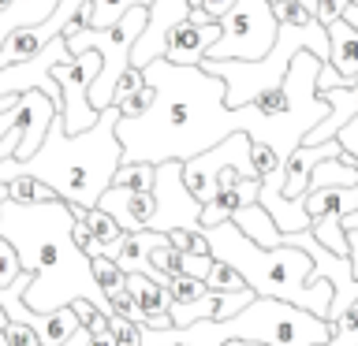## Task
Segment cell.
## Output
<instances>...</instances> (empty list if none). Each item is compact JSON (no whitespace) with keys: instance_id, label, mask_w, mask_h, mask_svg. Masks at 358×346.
I'll list each match as a JSON object with an SVG mask.
<instances>
[{"instance_id":"14","label":"cell","mask_w":358,"mask_h":346,"mask_svg":"<svg viewBox=\"0 0 358 346\" xmlns=\"http://www.w3.org/2000/svg\"><path fill=\"white\" fill-rule=\"evenodd\" d=\"M302 205H306L310 220H321L329 212H355L358 209V186H310L302 194Z\"/></svg>"},{"instance_id":"2","label":"cell","mask_w":358,"mask_h":346,"mask_svg":"<svg viewBox=\"0 0 358 346\" xmlns=\"http://www.w3.org/2000/svg\"><path fill=\"white\" fill-rule=\"evenodd\" d=\"M120 108L112 105L101 112V119L83 134H71L64 127V116L52 119L49 134H45L41 149L30 160H15L8 156L0 164V183L15 175H34L49 183L56 194L71 205L97 209L101 194L112 186V175L123 164V142H120Z\"/></svg>"},{"instance_id":"38","label":"cell","mask_w":358,"mask_h":346,"mask_svg":"<svg viewBox=\"0 0 358 346\" xmlns=\"http://www.w3.org/2000/svg\"><path fill=\"white\" fill-rule=\"evenodd\" d=\"M90 346H116V335H112V328H108V331H94Z\"/></svg>"},{"instance_id":"21","label":"cell","mask_w":358,"mask_h":346,"mask_svg":"<svg viewBox=\"0 0 358 346\" xmlns=\"http://www.w3.org/2000/svg\"><path fill=\"white\" fill-rule=\"evenodd\" d=\"M206 283H209V290H217V294H231V290H246V279L239 276V268H231L228 261H213V268H209V276H206Z\"/></svg>"},{"instance_id":"36","label":"cell","mask_w":358,"mask_h":346,"mask_svg":"<svg viewBox=\"0 0 358 346\" xmlns=\"http://www.w3.org/2000/svg\"><path fill=\"white\" fill-rule=\"evenodd\" d=\"M340 142H343V149L351 153V156H358V119H351V123L340 130Z\"/></svg>"},{"instance_id":"1","label":"cell","mask_w":358,"mask_h":346,"mask_svg":"<svg viewBox=\"0 0 358 346\" xmlns=\"http://www.w3.org/2000/svg\"><path fill=\"white\" fill-rule=\"evenodd\" d=\"M0 234L15 246L22 268L34 272L27 290V306L52 313L71 306L75 298H90L97 309L112 313L105 287L94 276V257L75 242V212L71 201H45V205H0Z\"/></svg>"},{"instance_id":"41","label":"cell","mask_w":358,"mask_h":346,"mask_svg":"<svg viewBox=\"0 0 358 346\" xmlns=\"http://www.w3.org/2000/svg\"><path fill=\"white\" fill-rule=\"evenodd\" d=\"M8 201H11V186L0 183V205H8Z\"/></svg>"},{"instance_id":"25","label":"cell","mask_w":358,"mask_h":346,"mask_svg":"<svg viewBox=\"0 0 358 346\" xmlns=\"http://www.w3.org/2000/svg\"><path fill=\"white\" fill-rule=\"evenodd\" d=\"M280 27H310L317 22V11H313L306 0H284V4H273Z\"/></svg>"},{"instance_id":"35","label":"cell","mask_w":358,"mask_h":346,"mask_svg":"<svg viewBox=\"0 0 358 346\" xmlns=\"http://www.w3.org/2000/svg\"><path fill=\"white\" fill-rule=\"evenodd\" d=\"M201 8H206V15H209V19H217V22H220V19L235 8V0H201Z\"/></svg>"},{"instance_id":"45","label":"cell","mask_w":358,"mask_h":346,"mask_svg":"<svg viewBox=\"0 0 358 346\" xmlns=\"http://www.w3.org/2000/svg\"><path fill=\"white\" fill-rule=\"evenodd\" d=\"M187 4H190V8H201V0H187Z\"/></svg>"},{"instance_id":"17","label":"cell","mask_w":358,"mask_h":346,"mask_svg":"<svg viewBox=\"0 0 358 346\" xmlns=\"http://www.w3.org/2000/svg\"><path fill=\"white\" fill-rule=\"evenodd\" d=\"M112 186L153 194V186H157V164H150V160H123L116 167V175H112Z\"/></svg>"},{"instance_id":"13","label":"cell","mask_w":358,"mask_h":346,"mask_svg":"<svg viewBox=\"0 0 358 346\" xmlns=\"http://www.w3.org/2000/svg\"><path fill=\"white\" fill-rule=\"evenodd\" d=\"M127 290L134 294V301H138L142 309V331L145 328H176L172 320V290H168L164 283H157L153 276L145 272H127Z\"/></svg>"},{"instance_id":"34","label":"cell","mask_w":358,"mask_h":346,"mask_svg":"<svg viewBox=\"0 0 358 346\" xmlns=\"http://www.w3.org/2000/svg\"><path fill=\"white\" fill-rule=\"evenodd\" d=\"M71 309L78 313V320H83V328H86V324L97 317V313H105V309H97V306H94V301H90V298H75V301H71Z\"/></svg>"},{"instance_id":"47","label":"cell","mask_w":358,"mask_h":346,"mask_svg":"<svg viewBox=\"0 0 358 346\" xmlns=\"http://www.w3.org/2000/svg\"><path fill=\"white\" fill-rule=\"evenodd\" d=\"M273 4H284V0H273Z\"/></svg>"},{"instance_id":"4","label":"cell","mask_w":358,"mask_h":346,"mask_svg":"<svg viewBox=\"0 0 358 346\" xmlns=\"http://www.w3.org/2000/svg\"><path fill=\"white\" fill-rule=\"evenodd\" d=\"M145 27H150V4H134V8L123 11L120 22H112V27H105V30L90 27L83 33H75V38H64L71 56L86 52V49H97L101 56H105V67H101V75L94 78V86H90V105H94L97 112L112 108L120 78L134 67L131 52H134V41L142 38Z\"/></svg>"},{"instance_id":"20","label":"cell","mask_w":358,"mask_h":346,"mask_svg":"<svg viewBox=\"0 0 358 346\" xmlns=\"http://www.w3.org/2000/svg\"><path fill=\"white\" fill-rule=\"evenodd\" d=\"M8 186H11V201H19V205L60 201V194H56L49 183H41V179H34V175H15V179H8Z\"/></svg>"},{"instance_id":"8","label":"cell","mask_w":358,"mask_h":346,"mask_svg":"<svg viewBox=\"0 0 358 346\" xmlns=\"http://www.w3.org/2000/svg\"><path fill=\"white\" fill-rule=\"evenodd\" d=\"M157 212H153V231H176V227H190V231H206L201 227V201L194 197V190L183 179V160H164L157 164Z\"/></svg>"},{"instance_id":"11","label":"cell","mask_w":358,"mask_h":346,"mask_svg":"<svg viewBox=\"0 0 358 346\" xmlns=\"http://www.w3.org/2000/svg\"><path fill=\"white\" fill-rule=\"evenodd\" d=\"M343 153H347V149H343V142H340V138L321 142V145H306V142H302L299 149L284 160V197L299 201V197L310 190L313 167H317L321 160H332V156H343Z\"/></svg>"},{"instance_id":"12","label":"cell","mask_w":358,"mask_h":346,"mask_svg":"<svg viewBox=\"0 0 358 346\" xmlns=\"http://www.w3.org/2000/svg\"><path fill=\"white\" fill-rule=\"evenodd\" d=\"M105 212L116 216V223L123 231H150L153 212H157V197L142 194V190H123V186H108L97 201Z\"/></svg>"},{"instance_id":"42","label":"cell","mask_w":358,"mask_h":346,"mask_svg":"<svg viewBox=\"0 0 358 346\" xmlns=\"http://www.w3.org/2000/svg\"><path fill=\"white\" fill-rule=\"evenodd\" d=\"M228 346H265V343H254V339H231Z\"/></svg>"},{"instance_id":"23","label":"cell","mask_w":358,"mask_h":346,"mask_svg":"<svg viewBox=\"0 0 358 346\" xmlns=\"http://www.w3.org/2000/svg\"><path fill=\"white\" fill-rule=\"evenodd\" d=\"M329 346H358V301H351L332 320V343Z\"/></svg>"},{"instance_id":"24","label":"cell","mask_w":358,"mask_h":346,"mask_svg":"<svg viewBox=\"0 0 358 346\" xmlns=\"http://www.w3.org/2000/svg\"><path fill=\"white\" fill-rule=\"evenodd\" d=\"M116 108H120V116H123V119H138V116H145V112L153 108V86H150V82H142L138 89H131L127 97H120V100H116Z\"/></svg>"},{"instance_id":"40","label":"cell","mask_w":358,"mask_h":346,"mask_svg":"<svg viewBox=\"0 0 358 346\" xmlns=\"http://www.w3.org/2000/svg\"><path fill=\"white\" fill-rule=\"evenodd\" d=\"M355 164H358V156H355ZM343 227H347V231H355V227H358V209H355V212H347V216H343Z\"/></svg>"},{"instance_id":"30","label":"cell","mask_w":358,"mask_h":346,"mask_svg":"<svg viewBox=\"0 0 358 346\" xmlns=\"http://www.w3.org/2000/svg\"><path fill=\"white\" fill-rule=\"evenodd\" d=\"M4 339H8L11 346H41L38 331H34L30 324H22V320H8V328H4Z\"/></svg>"},{"instance_id":"16","label":"cell","mask_w":358,"mask_h":346,"mask_svg":"<svg viewBox=\"0 0 358 346\" xmlns=\"http://www.w3.org/2000/svg\"><path fill=\"white\" fill-rule=\"evenodd\" d=\"M56 4H60V0H15V4L0 15V45H4L15 30L45 22L56 11Z\"/></svg>"},{"instance_id":"26","label":"cell","mask_w":358,"mask_h":346,"mask_svg":"<svg viewBox=\"0 0 358 346\" xmlns=\"http://www.w3.org/2000/svg\"><path fill=\"white\" fill-rule=\"evenodd\" d=\"M168 290H172V298H176V301H198V298H206V294H209V283H206V279H198V276L179 272V276L168 279Z\"/></svg>"},{"instance_id":"33","label":"cell","mask_w":358,"mask_h":346,"mask_svg":"<svg viewBox=\"0 0 358 346\" xmlns=\"http://www.w3.org/2000/svg\"><path fill=\"white\" fill-rule=\"evenodd\" d=\"M19 145H22V123H15V127H11L4 138H0V164H4L8 156H15Z\"/></svg>"},{"instance_id":"3","label":"cell","mask_w":358,"mask_h":346,"mask_svg":"<svg viewBox=\"0 0 358 346\" xmlns=\"http://www.w3.org/2000/svg\"><path fill=\"white\" fill-rule=\"evenodd\" d=\"M206 239H209L213 257H220L231 268H239V276L246 279V287L257 290V298L291 301V306H302V309H310V313L329 320L336 287L329 279L313 276V257L302 246L284 242L276 250H265L250 234H243L235 227V220L206 227Z\"/></svg>"},{"instance_id":"29","label":"cell","mask_w":358,"mask_h":346,"mask_svg":"<svg viewBox=\"0 0 358 346\" xmlns=\"http://www.w3.org/2000/svg\"><path fill=\"white\" fill-rule=\"evenodd\" d=\"M254 164H257V175H268V172H280L284 167V156H280L273 145H265V142H254Z\"/></svg>"},{"instance_id":"37","label":"cell","mask_w":358,"mask_h":346,"mask_svg":"<svg viewBox=\"0 0 358 346\" xmlns=\"http://www.w3.org/2000/svg\"><path fill=\"white\" fill-rule=\"evenodd\" d=\"M90 339H94V331H90V328H78V331H75L64 346H90Z\"/></svg>"},{"instance_id":"27","label":"cell","mask_w":358,"mask_h":346,"mask_svg":"<svg viewBox=\"0 0 358 346\" xmlns=\"http://www.w3.org/2000/svg\"><path fill=\"white\" fill-rule=\"evenodd\" d=\"M22 276V257L4 234H0V287H11Z\"/></svg>"},{"instance_id":"10","label":"cell","mask_w":358,"mask_h":346,"mask_svg":"<svg viewBox=\"0 0 358 346\" xmlns=\"http://www.w3.org/2000/svg\"><path fill=\"white\" fill-rule=\"evenodd\" d=\"M15 112H19V123H22V145H19L15 160H30V156L41 149L52 119L60 116V105H56L49 93H41V89H30V93H22Z\"/></svg>"},{"instance_id":"18","label":"cell","mask_w":358,"mask_h":346,"mask_svg":"<svg viewBox=\"0 0 358 346\" xmlns=\"http://www.w3.org/2000/svg\"><path fill=\"white\" fill-rule=\"evenodd\" d=\"M313 239L321 246H329L332 253L340 257H351V239H347V227H343V212H329V216L313 220Z\"/></svg>"},{"instance_id":"9","label":"cell","mask_w":358,"mask_h":346,"mask_svg":"<svg viewBox=\"0 0 358 346\" xmlns=\"http://www.w3.org/2000/svg\"><path fill=\"white\" fill-rule=\"evenodd\" d=\"M224 27L217 19L213 22H194V19H183L168 30V41H164V60L172 63H183V67H198L201 60L209 56V49L220 41Z\"/></svg>"},{"instance_id":"31","label":"cell","mask_w":358,"mask_h":346,"mask_svg":"<svg viewBox=\"0 0 358 346\" xmlns=\"http://www.w3.org/2000/svg\"><path fill=\"white\" fill-rule=\"evenodd\" d=\"M355 0H317V19L324 22V27H332L336 19L347 15V8H351Z\"/></svg>"},{"instance_id":"32","label":"cell","mask_w":358,"mask_h":346,"mask_svg":"<svg viewBox=\"0 0 358 346\" xmlns=\"http://www.w3.org/2000/svg\"><path fill=\"white\" fill-rule=\"evenodd\" d=\"M340 86H355V78L340 75L332 63H321V75H317V93H324V89H340Z\"/></svg>"},{"instance_id":"46","label":"cell","mask_w":358,"mask_h":346,"mask_svg":"<svg viewBox=\"0 0 358 346\" xmlns=\"http://www.w3.org/2000/svg\"><path fill=\"white\" fill-rule=\"evenodd\" d=\"M0 346H11V343H8V339H4V331H0Z\"/></svg>"},{"instance_id":"44","label":"cell","mask_w":358,"mask_h":346,"mask_svg":"<svg viewBox=\"0 0 358 346\" xmlns=\"http://www.w3.org/2000/svg\"><path fill=\"white\" fill-rule=\"evenodd\" d=\"M11 4H15V0H0V15H4V11H8Z\"/></svg>"},{"instance_id":"48","label":"cell","mask_w":358,"mask_h":346,"mask_svg":"<svg viewBox=\"0 0 358 346\" xmlns=\"http://www.w3.org/2000/svg\"><path fill=\"white\" fill-rule=\"evenodd\" d=\"M321 346H329V343H321Z\"/></svg>"},{"instance_id":"19","label":"cell","mask_w":358,"mask_h":346,"mask_svg":"<svg viewBox=\"0 0 358 346\" xmlns=\"http://www.w3.org/2000/svg\"><path fill=\"white\" fill-rule=\"evenodd\" d=\"M217 306H220L217 290H209V294L198 298V301H172V320H176V328H190V324H198V320L217 317Z\"/></svg>"},{"instance_id":"5","label":"cell","mask_w":358,"mask_h":346,"mask_svg":"<svg viewBox=\"0 0 358 346\" xmlns=\"http://www.w3.org/2000/svg\"><path fill=\"white\" fill-rule=\"evenodd\" d=\"M239 339H254L265 346H321L332 343V320L317 317V313L291 306L280 298H254L239 317Z\"/></svg>"},{"instance_id":"7","label":"cell","mask_w":358,"mask_h":346,"mask_svg":"<svg viewBox=\"0 0 358 346\" xmlns=\"http://www.w3.org/2000/svg\"><path fill=\"white\" fill-rule=\"evenodd\" d=\"M101 67H105V56L97 49L67 56V60H60L52 67V78L64 89V112L60 116H64V127L71 134H83L101 119V112L90 105V86H94V78L101 75Z\"/></svg>"},{"instance_id":"15","label":"cell","mask_w":358,"mask_h":346,"mask_svg":"<svg viewBox=\"0 0 358 346\" xmlns=\"http://www.w3.org/2000/svg\"><path fill=\"white\" fill-rule=\"evenodd\" d=\"M329 41H332V67L347 78H358V27L351 19H336L329 27Z\"/></svg>"},{"instance_id":"28","label":"cell","mask_w":358,"mask_h":346,"mask_svg":"<svg viewBox=\"0 0 358 346\" xmlns=\"http://www.w3.org/2000/svg\"><path fill=\"white\" fill-rule=\"evenodd\" d=\"M254 298H257V290H254V287L231 290V294H220V306H217V317H213V320H231V317H239V313L250 306Z\"/></svg>"},{"instance_id":"43","label":"cell","mask_w":358,"mask_h":346,"mask_svg":"<svg viewBox=\"0 0 358 346\" xmlns=\"http://www.w3.org/2000/svg\"><path fill=\"white\" fill-rule=\"evenodd\" d=\"M8 320H11V317H8V309H4V306H0V331H4V328H8Z\"/></svg>"},{"instance_id":"6","label":"cell","mask_w":358,"mask_h":346,"mask_svg":"<svg viewBox=\"0 0 358 346\" xmlns=\"http://www.w3.org/2000/svg\"><path fill=\"white\" fill-rule=\"evenodd\" d=\"M220 41L206 60H262L280 38V19L273 0H235V8L220 19Z\"/></svg>"},{"instance_id":"39","label":"cell","mask_w":358,"mask_h":346,"mask_svg":"<svg viewBox=\"0 0 358 346\" xmlns=\"http://www.w3.org/2000/svg\"><path fill=\"white\" fill-rule=\"evenodd\" d=\"M347 239H351V264H355V276H358V227L347 231Z\"/></svg>"},{"instance_id":"22","label":"cell","mask_w":358,"mask_h":346,"mask_svg":"<svg viewBox=\"0 0 358 346\" xmlns=\"http://www.w3.org/2000/svg\"><path fill=\"white\" fill-rule=\"evenodd\" d=\"M94 276H97V283L105 287V294L112 298L116 290L127 287V272L120 268L116 257H94Z\"/></svg>"}]
</instances>
